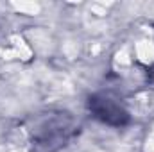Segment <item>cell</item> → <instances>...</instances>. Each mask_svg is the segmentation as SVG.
<instances>
[{
	"label": "cell",
	"mask_w": 154,
	"mask_h": 152,
	"mask_svg": "<svg viewBox=\"0 0 154 152\" xmlns=\"http://www.w3.org/2000/svg\"><path fill=\"white\" fill-rule=\"evenodd\" d=\"M90 108L95 113V116H99L102 122L113 123V125H122L124 118L127 116V113L122 109V106L115 104V100H111L109 97H93L90 100Z\"/></svg>",
	"instance_id": "6da1fadb"
}]
</instances>
